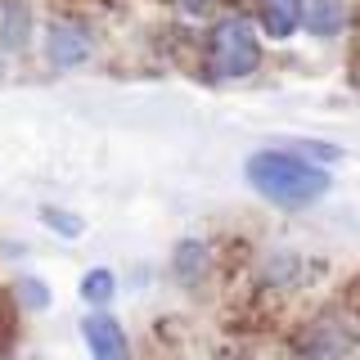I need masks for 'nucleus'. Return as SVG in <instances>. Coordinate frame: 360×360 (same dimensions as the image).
I'll return each instance as SVG.
<instances>
[{
    "mask_svg": "<svg viewBox=\"0 0 360 360\" xmlns=\"http://www.w3.org/2000/svg\"><path fill=\"white\" fill-rule=\"evenodd\" d=\"M82 338H86V352L90 360H135L131 356V338L122 329L117 315L108 311H90L82 320Z\"/></svg>",
    "mask_w": 360,
    "mask_h": 360,
    "instance_id": "5",
    "label": "nucleus"
},
{
    "mask_svg": "<svg viewBox=\"0 0 360 360\" xmlns=\"http://www.w3.org/2000/svg\"><path fill=\"white\" fill-rule=\"evenodd\" d=\"M356 347V329L347 315L320 311L311 324H302V333L292 338V360H347Z\"/></svg>",
    "mask_w": 360,
    "mask_h": 360,
    "instance_id": "3",
    "label": "nucleus"
},
{
    "mask_svg": "<svg viewBox=\"0 0 360 360\" xmlns=\"http://www.w3.org/2000/svg\"><path fill=\"white\" fill-rule=\"evenodd\" d=\"M45 63L68 72V68H82L90 54H95V37H90L86 22H72V18H54L45 27Z\"/></svg>",
    "mask_w": 360,
    "mask_h": 360,
    "instance_id": "4",
    "label": "nucleus"
},
{
    "mask_svg": "<svg viewBox=\"0 0 360 360\" xmlns=\"http://www.w3.org/2000/svg\"><path fill=\"white\" fill-rule=\"evenodd\" d=\"M288 153L307 158V162H315V167H333L338 158H342V149H338V144H329V140H292Z\"/></svg>",
    "mask_w": 360,
    "mask_h": 360,
    "instance_id": "11",
    "label": "nucleus"
},
{
    "mask_svg": "<svg viewBox=\"0 0 360 360\" xmlns=\"http://www.w3.org/2000/svg\"><path fill=\"white\" fill-rule=\"evenodd\" d=\"M302 14H307V0H262V27L275 41H288L302 27Z\"/></svg>",
    "mask_w": 360,
    "mask_h": 360,
    "instance_id": "6",
    "label": "nucleus"
},
{
    "mask_svg": "<svg viewBox=\"0 0 360 360\" xmlns=\"http://www.w3.org/2000/svg\"><path fill=\"white\" fill-rule=\"evenodd\" d=\"M172 275L180 284H198L207 275V243L202 239H180L176 252H172Z\"/></svg>",
    "mask_w": 360,
    "mask_h": 360,
    "instance_id": "8",
    "label": "nucleus"
},
{
    "mask_svg": "<svg viewBox=\"0 0 360 360\" xmlns=\"http://www.w3.org/2000/svg\"><path fill=\"white\" fill-rule=\"evenodd\" d=\"M302 27H307L311 37H320V41L342 37V27H347V5H342V0H311L307 14H302Z\"/></svg>",
    "mask_w": 360,
    "mask_h": 360,
    "instance_id": "7",
    "label": "nucleus"
},
{
    "mask_svg": "<svg viewBox=\"0 0 360 360\" xmlns=\"http://www.w3.org/2000/svg\"><path fill=\"white\" fill-rule=\"evenodd\" d=\"M18 302L27 311H45V307H50V284L37 279V275H22L18 279Z\"/></svg>",
    "mask_w": 360,
    "mask_h": 360,
    "instance_id": "14",
    "label": "nucleus"
},
{
    "mask_svg": "<svg viewBox=\"0 0 360 360\" xmlns=\"http://www.w3.org/2000/svg\"><path fill=\"white\" fill-rule=\"evenodd\" d=\"M41 221L50 225L59 239H82L86 234V221L77 217V212H63V207H41Z\"/></svg>",
    "mask_w": 360,
    "mask_h": 360,
    "instance_id": "12",
    "label": "nucleus"
},
{
    "mask_svg": "<svg viewBox=\"0 0 360 360\" xmlns=\"http://www.w3.org/2000/svg\"><path fill=\"white\" fill-rule=\"evenodd\" d=\"M32 32V9L27 5H5L0 9V50H22Z\"/></svg>",
    "mask_w": 360,
    "mask_h": 360,
    "instance_id": "9",
    "label": "nucleus"
},
{
    "mask_svg": "<svg viewBox=\"0 0 360 360\" xmlns=\"http://www.w3.org/2000/svg\"><path fill=\"white\" fill-rule=\"evenodd\" d=\"M112 292H117V279H112L108 266H95V270H86V275H82V302H86V307H95V311L108 307Z\"/></svg>",
    "mask_w": 360,
    "mask_h": 360,
    "instance_id": "10",
    "label": "nucleus"
},
{
    "mask_svg": "<svg viewBox=\"0 0 360 360\" xmlns=\"http://www.w3.org/2000/svg\"><path fill=\"white\" fill-rule=\"evenodd\" d=\"M302 275V257L297 252H270L266 257V279L270 284H292Z\"/></svg>",
    "mask_w": 360,
    "mask_h": 360,
    "instance_id": "13",
    "label": "nucleus"
},
{
    "mask_svg": "<svg viewBox=\"0 0 360 360\" xmlns=\"http://www.w3.org/2000/svg\"><path fill=\"white\" fill-rule=\"evenodd\" d=\"M248 185L257 189V198L275 202V207H311L333 189V176L324 167L307 162V158L288 149H257L243 162Z\"/></svg>",
    "mask_w": 360,
    "mask_h": 360,
    "instance_id": "1",
    "label": "nucleus"
},
{
    "mask_svg": "<svg viewBox=\"0 0 360 360\" xmlns=\"http://www.w3.org/2000/svg\"><path fill=\"white\" fill-rule=\"evenodd\" d=\"M207 59H212V72L225 77V82L252 77L262 68V41H257L252 22L248 18H221L207 37Z\"/></svg>",
    "mask_w": 360,
    "mask_h": 360,
    "instance_id": "2",
    "label": "nucleus"
},
{
    "mask_svg": "<svg viewBox=\"0 0 360 360\" xmlns=\"http://www.w3.org/2000/svg\"><path fill=\"white\" fill-rule=\"evenodd\" d=\"M176 9H180V14H189V18H202V14L217 9V0H176Z\"/></svg>",
    "mask_w": 360,
    "mask_h": 360,
    "instance_id": "15",
    "label": "nucleus"
}]
</instances>
